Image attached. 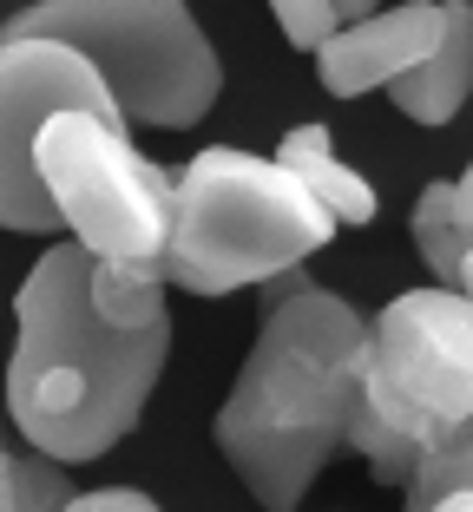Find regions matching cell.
<instances>
[{
	"label": "cell",
	"instance_id": "obj_4",
	"mask_svg": "<svg viewBox=\"0 0 473 512\" xmlns=\"http://www.w3.org/2000/svg\"><path fill=\"white\" fill-rule=\"evenodd\" d=\"M60 40L99 73L125 125L184 132L217 106V53L184 0H33L0 40Z\"/></svg>",
	"mask_w": 473,
	"mask_h": 512
},
{
	"label": "cell",
	"instance_id": "obj_9",
	"mask_svg": "<svg viewBox=\"0 0 473 512\" xmlns=\"http://www.w3.org/2000/svg\"><path fill=\"white\" fill-rule=\"evenodd\" d=\"M467 92H473V7L467 0H441V33L408 73L388 79V99L421 125H447L460 119Z\"/></svg>",
	"mask_w": 473,
	"mask_h": 512
},
{
	"label": "cell",
	"instance_id": "obj_8",
	"mask_svg": "<svg viewBox=\"0 0 473 512\" xmlns=\"http://www.w3.org/2000/svg\"><path fill=\"white\" fill-rule=\"evenodd\" d=\"M441 33V0H401V7H375L362 20H342L329 40L316 46V73L336 99H362V92L388 86L408 73Z\"/></svg>",
	"mask_w": 473,
	"mask_h": 512
},
{
	"label": "cell",
	"instance_id": "obj_7",
	"mask_svg": "<svg viewBox=\"0 0 473 512\" xmlns=\"http://www.w3.org/2000/svg\"><path fill=\"white\" fill-rule=\"evenodd\" d=\"M53 112H92V119L132 132L112 106V92L99 86V73L73 46L33 40V33L0 40V230H27V237L60 230V211H53L40 165H33V145Z\"/></svg>",
	"mask_w": 473,
	"mask_h": 512
},
{
	"label": "cell",
	"instance_id": "obj_11",
	"mask_svg": "<svg viewBox=\"0 0 473 512\" xmlns=\"http://www.w3.org/2000/svg\"><path fill=\"white\" fill-rule=\"evenodd\" d=\"M414 250L434 270V289L467 296V283H473V184L467 178H441L421 191V204H414Z\"/></svg>",
	"mask_w": 473,
	"mask_h": 512
},
{
	"label": "cell",
	"instance_id": "obj_10",
	"mask_svg": "<svg viewBox=\"0 0 473 512\" xmlns=\"http://www.w3.org/2000/svg\"><path fill=\"white\" fill-rule=\"evenodd\" d=\"M276 165L329 211V224H375V184L355 178V171L336 158L329 125H290L283 145H276Z\"/></svg>",
	"mask_w": 473,
	"mask_h": 512
},
{
	"label": "cell",
	"instance_id": "obj_16",
	"mask_svg": "<svg viewBox=\"0 0 473 512\" xmlns=\"http://www.w3.org/2000/svg\"><path fill=\"white\" fill-rule=\"evenodd\" d=\"M60 512H165L158 499L132 493V486H99V493H73Z\"/></svg>",
	"mask_w": 473,
	"mask_h": 512
},
{
	"label": "cell",
	"instance_id": "obj_13",
	"mask_svg": "<svg viewBox=\"0 0 473 512\" xmlns=\"http://www.w3.org/2000/svg\"><path fill=\"white\" fill-rule=\"evenodd\" d=\"M467 486H473L467 440H454V447H428L408 467V480H401V493H408V506H401V512H434L447 493H467Z\"/></svg>",
	"mask_w": 473,
	"mask_h": 512
},
{
	"label": "cell",
	"instance_id": "obj_3",
	"mask_svg": "<svg viewBox=\"0 0 473 512\" xmlns=\"http://www.w3.org/2000/svg\"><path fill=\"white\" fill-rule=\"evenodd\" d=\"M329 237H336L329 211L276 158L211 145L171 178V230L158 250V276L165 289L230 296L316 256Z\"/></svg>",
	"mask_w": 473,
	"mask_h": 512
},
{
	"label": "cell",
	"instance_id": "obj_14",
	"mask_svg": "<svg viewBox=\"0 0 473 512\" xmlns=\"http://www.w3.org/2000/svg\"><path fill=\"white\" fill-rule=\"evenodd\" d=\"M14 499L20 512H60L73 499V473L60 460H46L40 447H14Z\"/></svg>",
	"mask_w": 473,
	"mask_h": 512
},
{
	"label": "cell",
	"instance_id": "obj_1",
	"mask_svg": "<svg viewBox=\"0 0 473 512\" xmlns=\"http://www.w3.org/2000/svg\"><path fill=\"white\" fill-rule=\"evenodd\" d=\"M171 316L145 329H112L86 302V250L53 243L14 289V362H7V421L46 460L79 467L119 447L138 427L165 375Z\"/></svg>",
	"mask_w": 473,
	"mask_h": 512
},
{
	"label": "cell",
	"instance_id": "obj_2",
	"mask_svg": "<svg viewBox=\"0 0 473 512\" xmlns=\"http://www.w3.org/2000/svg\"><path fill=\"white\" fill-rule=\"evenodd\" d=\"M362 342L368 316L316 283L263 309L257 348L217 407V447L263 512H296L336 460Z\"/></svg>",
	"mask_w": 473,
	"mask_h": 512
},
{
	"label": "cell",
	"instance_id": "obj_19",
	"mask_svg": "<svg viewBox=\"0 0 473 512\" xmlns=\"http://www.w3.org/2000/svg\"><path fill=\"white\" fill-rule=\"evenodd\" d=\"M434 512H473V499H467V493H447V499H441Z\"/></svg>",
	"mask_w": 473,
	"mask_h": 512
},
{
	"label": "cell",
	"instance_id": "obj_17",
	"mask_svg": "<svg viewBox=\"0 0 473 512\" xmlns=\"http://www.w3.org/2000/svg\"><path fill=\"white\" fill-rule=\"evenodd\" d=\"M0 512H20V499H14V447L0 440Z\"/></svg>",
	"mask_w": 473,
	"mask_h": 512
},
{
	"label": "cell",
	"instance_id": "obj_18",
	"mask_svg": "<svg viewBox=\"0 0 473 512\" xmlns=\"http://www.w3.org/2000/svg\"><path fill=\"white\" fill-rule=\"evenodd\" d=\"M375 7H382V0H336L342 20H362V14H375Z\"/></svg>",
	"mask_w": 473,
	"mask_h": 512
},
{
	"label": "cell",
	"instance_id": "obj_6",
	"mask_svg": "<svg viewBox=\"0 0 473 512\" xmlns=\"http://www.w3.org/2000/svg\"><path fill=\"white\" fill-rule=\"evenodd\" d=\"M40 184L60 211V230L86 256H145L158 263L171 230V171L132 145V132L92 119V112H53L33 145Z\"/></svg>",
	"mask_w": 473,
	"mask_h": 512
},
{
	"label": "cell",
	"instance_id": "obj_12",
	"mask_svg": "<svg viewBox=\"0 0 473 512\" xmlns=\"http://www.w3.org/2000/svg\"><path fill=\"white\" fill-rule=\"evenodd\" d=\"M86 302L112 329H145L165 316V276L145 256H86Z\"/></svg>",
	"mask_w": 473,
	"mask_h": 512
},
{
	"label": "cell",
	"instance_id": "obj_5",
	"mask_svg": "<svg viewBox=\"0 0 473 512\" xmlns=\"http://www.w3.org/2000/svg\"><path fill=\"white\" fill-rule=\"evenodd\" d=\"M355 394L408 447H454L473 421V309L454 289H408L368 316Z\"/></svg>",
	"mask_w": 473,
	"mask_h": 512
},
{
	"label": "cell",
	"instance_id": "obj_15",
	"mask_svg": "<svg viewBox=\"0 0 473 512\" xmlns=\"http://www.w3.org/2000/svg\"><path fill=\"white\" fill-rule=\"evenodd\" d=\"M270 7H276V27L290 33L296 46H309V53H316V46L342 27L336 0H270Z\"/></svg>",
	"mask_w": 473,
	"mask_h": 512
}]
</instances>
